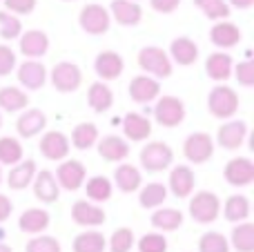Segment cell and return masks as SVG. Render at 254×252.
<instances>
[{"mask_svg": "<svg viewBox=\"0 0 254 252\" xmlns=\"http://www.w3.org/2000/svg\"><path fill=\"white\" fill-rule=\"evenodd\" d=\"M207 107L214 119L228 121L239 112V94L228 85H219L207 96Z\"/></svg>", "mask_w": 254, "mask_h": 252, "instance_id": "obj_1", "label": "cell"}, {"mask_svg": "<svg viewBox=\"0 0 254 252\" xmlns=\"http://www.w3.org/2000/svg\"><path fill=\"white\" fill-rule=\"evenodd\" d=\"M138 67L154 78H170L172 76V61L161 47H143L138 52Z\"/></svg>", "mask_w": 254, "mask_h": 252, "instance_id": "obj_2", "label": "cell"}, {"mask_svg": "<svg viewBox=\"0 0 254 252\" xmlns=\"http://www.w3.org/2000/svg\"><path fill=\"white\" fill-rule=\"evenodd\" d=\"M221 212V201L214 192L201 190L190 201V214L196 223H214Z\"/></svg>", "mask_w": 254, "mask_h": 252, "instance_id": "obj_3", "label": "cell"}, {"mask_svg": "<svg viewBox=\"0 0 254 252\" xmlns=\"http://www.w3.org/2000/svg\"><path fill=\"white\" fill-rule=\"evenodd\" d=\"M174 161V152L167 143L154 141L147 143V145L140 150V165H143L147 172H163L167 170Z\"/></svg>", "mask_w": 254, "mask_h": 252, "instance_id": "obj_4", "label": "cell"}, {"mask_svg": "<svg viewBox=\"0 0 254 252\" xmlns=\"http://www.w3.org/2000/svg\"><path fill=\"white\" fill-rule=\"evenodd\" d=\"M78 22L87 34L92 36H101L110 29V22H112V16H110V9H105L103 4L98 2H89L80 9V16H78Z\"/></svg>", "mask_w": 254, "mask_h": 252, "instance_id": "obj_5", "label": "cell"}, {"mask_svg": "<svg viewBox=\"0 0 254 252\" xmlns=\"http://www.w3.org/2000/svg\"><path fill=\"white\" fill-rule=\"evenodd\" d=\"M183 154L190 163H196V165L207 163V161L212 159V154H214V141H212V136L205 132H194L185 138Z\"/></svg>", "mask_w": 254, "mask_h": 252, "instance_id": "obj_6", "label": "cell"}, {"mask_svg": "<svg viewBox=\"0 0 254 252\" xmlns=\"http://www.w3.org/2000/svg\"><path fill=\"white\" fill-rule=\"evenodd\" d=\"M154 119L163 127H176L185 121V105L181 98L176 96H163L158 98L156 107H154Z\"/></svg>", "mask_w": 254, "mask_h": 252, "instance_id": "obj_7", "label": "cell"}, {"mask_svg": "<svg viewBox=\"0 0 254 252\" xmlns=\"http://www.w3.org/2000/svg\"><path fill=\"white\" fill-rule=\"evenodd\" d=\"M83 83V71L74 63H58L52 69V85L61 94H71Z\"/></svg>", "mask_w": 254, "mask_h": 252, "instance_id": "obj_8", "label": "cell"}, {"mask_svg": "<svg viewBox=\"0 0 254 252\" xmlns=\"http://www.w3.org/2000/svg\"><path fill=\"white\" fill-rule=\"evenodd\" d=\"M58 181V186L63 188V190L67 192H76L80 186L85 183V177H87V170H85V165L80 163V161H63L61 165H58V172L54 174Z\"/></svg>", "mask_w": 254, "mask_h": 252, "instance_id": "obj_9", "label": "cell"}, {"mask_svg": "<svg viewBox=\"0 0 254 252\" xmlns=\"http://www.w3.org/2000/svg\"><path fill=\"white\" fill-rule=\"evenodd\" d=\"M223 177L230 186L234 188H246L254 183V163L246 156H237V159L228 161L223 170Z\"/></svg>", "mask_w": 254, "mask_h": 252, "instance_id": "obj_10", "label": "cell"}, {"mask_svg": "<svg viewBox=\"0 0 254 252\" xmlns=\"http://www.w3.org/2000/svg\"><path fill=\"white\" fill-rule=\"evenodd\" d=\"M105 210L98 208L96 203L92 201L83 199V201H76L71 205V221L78 223L83 228H96V226H103L105 223Z\"/></svg>", "mask_w": 254, "mask_h": 252, "instance_id": "obj_11", "label": "cell"}, {"mask_svg": "<svg viewBox=\"0 0 254 252\" xmlns=\"http://www.w3.org/2000/svg\"><path fill=\"white\" fill-rule=\"evenodd\" d=\"M69 147H71L69 145V138H67L63 132H56V129L47 132L43 138H40V154H43L45 159H49V161L67 159Z\"/></svg>", "mask_w": 254, "mask_h": 252, "instance_id": "obj_12", "label": "cell"}, {"mask_svg": "<svg viewBox=\"0 0 254 252\" xmlns=\"http://www.w3.org/2000/svg\"><path fill=\"white\" fill-rule=\"evenodd\" d=\"M248 136V125L243 121H228L219 127L216 141L223 150H239Z\"/></svg>", "mask_w": 254, "mask_h": 252, "instance_id": "obj_13", "label": "cell"}, {"mask_svg": "<svg viewBox=\"0 0 254 252\" xmlns=\"http://www.w3.org/2000/svg\"><path fill=\"white\" fill-rule=\"evenodd\" d=\"M94 69L103 80H116L125 69L123 56L116 52H101L94 61Z\"/></svg>", "mask_w": 254, "mask_h": 252, "instance_id": "obj_14", "label": "cell"}, {"mask_svg": "<svg viewBox=\"0 0 254 252\" xmlns=\"http://www.w3.org/2000/svg\"><path fill=\"white\" fill-rule=\"evenodd\" d=\"M31 183H34V196L40 203H54V201H58L61 192H58V181L54 177V172L40 170V172H36Z\"/></svg>", "mask_w": 254, "mask_h": 252, "instance_id": "obj_15", "label": "cell"}, {"mask_svg": "<svg viewBox=\"0 0 254 252\" xmlns=\"http://www.w3.org/2000/svg\"><path fill=\"white\" fill-rule=\"evenodd\" d=\"M194 186H196V179H194V172L188 168V165H176L170 174V192L176 196V199H185L194 192Z\"/></svg>", "mask_w": 254, "mask_h": 252, "instance_id": "obj_16", "label": "cell"}, {"mask_svg": "<svg viewBox=\"0 0 254 252\" xmlns=\"http://www.w3.org/2000/svg\"><path fill=\"white\" fill-rule=\"evenodd\" d=\"M161 94V85L152 76H134L129 83V98L134 103H149Z\"/></svg>", "mask_w": 254, "mask_h": 252, "instance_id": "obj_17", "label": "cell"}, {"mask_svg": "<svg viewBox=\"0 0 254 252\" xmlns=\"http://www.w3.org/2000/svg\"><path fill=\"white\" fill-rule=\"evenodd\" d=\"M36 161L27 159V161H18L16 165H11V172L7 174V186L11 190H25V188L31 186L36 177Z\"/></svg>", "mask_w": 254, "mask_h": 252, "instance_id": "obj_18", "label": "cell"}, {"mask_svg": "<svg viewBox=\"0 0 254 252\" xmlns=\"http://www.w3.org/2000/svg\"><path fill=\"white\" fill-rule=\"evenodd\" d=\"M210 40H212V45H216V47L230 49V47H234V45H239V40H241V29H239L234 22L219 20L210 29Z\"/></svg>", "mask_w": 254, "mask_h": 252, "instance_id": "obj_19", "label": "cell"}, {"mask_svg": "<svg viewBox=\"0 0 254 252\" xmlns=\"http://www.w3.org/2000/svg\"><path fill=\"white\" fill-rule=\"evenodd\" d=\"M47 125V116L43 114L40 110H27L20 119L16 121V132L20 138H34L38 136L40 132Z\"/></svg>", "mask_w": 254, "mask_h": 252, "instance_id": "obj_20", "label": "cell"}, {"mask_svg": "<svg viewBox=\"0 0 254 252\" xmlns=\"http://www.w3.org/2000/svg\"><path fill=\"white\" fill-rule=\"evenodd\" d=\"M112 16L119 25L123 27H134L143 18V9L134 0H112Z\"/></svg>", "mask_w": 254, "mask_h": 252, "instance_id": "obj_21", "label": "cell"}, {"mask_svg": "<svg viewBox=\"0 0 254 252\" xmlns=\"http://www.w3.org/2000/svg\"><path fill=\"white\" fill-rule=\"evenodd\" d=\"M18 80H20V85H25L27 89H40L45 85V80H47V69H45L43 63L31 58V61L22 63V65L18 67Z\"/></svg>", "mask_w": 254, "mask_h": 252, "instance_id": "obj_22", "label": "cell"}, {"mask_svg": "<svg viewBox=\"0 0 254 252\" xmlns=\"http://www.w3.org/2000/svg\"><path fill=\"white\" fill-rule=\"evenodd\" d=\"M232 69H234V61L230 54H223V52H216V54H210L205 61V71L212 80L216 83H223L232 76Z\"/></svg>", "mask_w": 254, "mask_h": 252, "instance_id": "obj_23", "label": "cell"}, {"mask_svg": "<svg viewBox=\"0 0 254 252\" xmlns=\"http://www.w3.org/2000/svg\"><path fill=\"white\" fill-rule=\"evenodd\" d=\"M98 154H101L103 161H107V163H119V161L127 159L129 145L125 143V138L110 134V136H103L101 141H98Z\"/></svg>", "mask_w": 254, "mask_h": 252, "instance_id": "obj_24", "label": "cell"}, {"mask_svg": "<svg viewBox=\"0 0 254 252\" xmlns=\"http://www.w3.org/2000/svg\"><path fill=\"white\" fill-rule=\"evenodd\" d=\"M170 54H172V58H174V63H179V65H183V67H190L198 61V47L188 36H181V38L172 40Z\"/></svg>", "mask_w": 254, "mask_h": 252, "instance_id": "obj_25", "label": "cell"}, {"mask_svg": "<svg viewBox=\"0 0 254 252\" xmlns=\"http://www.w3.org/2000/svg\"><path fill=\"white\" fill-rule=\"evenodd\" d=\"M47 49H49V38H47V34H45V31L29 29V31H25V34H22L20 52L25 54V56L40 58V56H45V54H47Z\"/></svg>", "mask_w": 254, "mask_h": 252, "instance_id": "obj_26", "label": "cell"}, {"mask_svg": "<svg viewBox=\"0 0 254 252\" xmlns=\"http://www.w3.org/2000/svg\"><path fill=\"white\" fill-rule=\"evenodd\" d=\"M123 132L129 141H145L152 134V121L143 114L129 112L123 121Z\"/></svg>", "mask_w": 254, "mask_h": 252, "instance_id": "obj_27", "label": "cell"}, {"mask_svg": "<svg viewBox=\"0 0 254 252\" xmlns=\"http://www.w3.org/2000/svg\"><path fill=\"white\" fill-rule=\"evenodd\" d=\"M18 228H20V232H27V235H40L43 230H47L49 228L47 210H40V208L25 210L22 217L18 219Z\"/></svg>", "mask_w": 254, "mask_h": 252, "instance_id": "obj_28", "label": "cell"}, {"mask_svg": "<svg viewBox=\"0 0 254 252\" xmlns=\"http://www.w3.org/2000/svg\"><path fill=\"white\" fill-rule=\"evenodd\" d=\"M114 181H116V188H119L121 192L129 194V192L140 190L143 177H140L138 168H134L131 163H123V165H119V168H116V172H114Z\"/></svg>", "mask_w": 254, "mask_h": 252, "instance_id": "obj_29", "label": "cell"}, {"mask_svg": "<svg viewBox=\"0 0 254 252\" xmlns=\"http://www.w3.org/2000/svg\"><path fill=\"white\" fill-rule=\"evenodd\" d=\"M252 212V205H250V199L243 194H234L225 201L223 205V217L228 219L230 223H241L250 217Z\"/></svg>", "mask_w": 254, "mask_h": 252, "instance_id": "obj_30", "label": "cell"}, {"mask_svg": "<svg viewBox=\"0 0 254 252\" xmlns=\"http://www.w3.org/2000/svg\"><path fill=\"white\" fill-rule=\"evenodd\" d=\"M87 103L94 112L103 114V112H107L114 105V94H112V89L105 83H94L87 89Z\"/></svg>", "mask_w": 254, "mask_h": 252, "instance_id": "obj_31", "label": "cell"}, {"mask_svg": "<svg viewBox=\"0 0 254 252\" xmlns=\"http://www.w3.org/2000/svg\"><path fill=\"white\" fill-rule=\"evenodd\" d=\"M71 250L74 252H105L107 239L103 232H96V230L80 232L74 239V244H71Z\"/></svg>", "mask_w": 254, "mask_h": 252, "instance_id": "obj_32", "label": "cell"}, {"mask_svg": "<svg viewBox=\"0 0 254 252\" xmlns=\"http://www.w3.org/2000/svg\"><path fill=\"white\" fill-rule=\"evenodd\" d=\"M183 223V214L181 210H174V208H161L152 214V226L158 228L161 232H174L181 228Z\"/></svg>", "mask_w": 254, "mask_h": 252, "instance_id": "obj_33", "label": "cell"}, {"mask_svg": "<svg viewBox=\"0 0 254 252\" xmlns=\"http://www.w3.org/2000/svg\"><path fill=\"white\" fill-rule=\"evenodd\" d=\"M230 241H232V248L237 252H254V223H237Z\"/></svg>", "mask_w": 254, "mask_h": 252, "instance_id": "obj_34", "label": "cell"}, {"mask_svg": "<svg viewBox=\"0 0 254 252\" xmlns=\"http://www.w3.org/2000/svg\"><path fill=\"white\" fill-rule=\"evenodd\" d=\"M167 199V188L163 183H147L143 190L138 192V203L143 205L145 210L152 208H161Z\"/></svg>", "mask_w": 254, "mask_h": 252, "instance_id": "obj_35", "label": "cell"}, {"mask_svg": "<svg viewBox=\"0 0 254 252\" xmlns=\"http://www.w3.org/2000/svg\"><path fill=\"white\" fill-rule=\"evenodd\" d=\"M96 141H98V127L94 123H80L71 129L69 145H74L76 150H89Z\"/></svg>", "mask_w": 254, "mask_h": 252, "instance_id": "obj_36", "label": "cell"}, {"mask_svg": "<svg viewBox=\"0 0 254 252\" xmlns=\"http://www.w3.org/2000/svg\"><path fill=\"white\" fill-rule=\"evenodd\" d=\"M29 98L18 87H2L0 89V110L4 112H20L27 107Z\"/></svg>", "mask_w": 254, "mask_h": 252, "instance_id": "obj_37", "label": "cell"}, {"mask_svg": "<svg viewBox=\"0 0 254 252\" xmlns=\"http://www.w3.org/2000/svg\"><path fill=\"white\" fill-rule=\"evenodd\" d=\"M85 192L87 199L94 203H103V201L112 199V181L107 177H94L85 183Z\"/></svg>", "mask_w": 254, "mask_h": 252, "instance_id": "obj_38", "label": "cell"}, {"mask_svg": "<svg viewBox=\"0 0 254 252\" xmlns=\"http://www.w3.org/2000/svg\"><path fill=\"white\" fill-rule=\"evenodd\" d=\"M22 161V145L18 138L2 136L0 138V165H16Z\"/></svg>", "mask_w": 254, "mask_h": 252, "instance_id": "obj_39", "label": "cell"}, {"mask_svg": "<svg viewBox=\"0 0 254 252\" xmlns=\"http://www.w3.org/2000/svg\"><path fill=\"white\" fill-rule=\"evenodd\" d=\"M194 4H196L210 20H223V18L230 16L228 0H194Z\"/></svg>", "mask_w": 254, "mask_h": 252, "instance_id": "obj_40", "label": "cell"}, {"mask_svg": "<svg viewBox=\"0 0 254 252\" xmlns=\"http://www.w3.org/2000/svg\"><path fill=\"white\" fill-rule=\"evenodd\" d=\"M134 246L136 241H134V230L131 228H119L112 235V239L107 241V248L112 252H129Z\"/></svg>", "mask_w": 254, "mask_h": 252, "instance_id": "obj_41", "label": "cell"}, {"mask_svg": "<svg viewBox=\"0 0 254 252\" xmlns=\"http://www.w3.org/2000/svg\"><path fill=\"white\" fill-rule=\"evenodd\" d=\"M198 252H230V241L221 232H205L198 239Z\"/></svg>", "mask_w": 254, "mask_h": 252, "instance_id": "obj_42", "label": "cell"}, {"mask_svg": "<svg viewBox=\"0 0 254 252\" xmlns=\"http://www.w3.org/2000/svg\"><path fill=\"white\" fill-rule=\"evenodd\" d=\"M20 18H16L13 13L9 11H0V36H2L4 40H13L20 36Z\"/></svg>", "mask_w": 254, "mask_h": 252, "instance_id": "obj_43", "label": "cell"}, {"mask_svg": "<svg viewBox=\"0 0 254 252\" xmlns=\"http://www.w3.org/2000/svg\"><path fill=\"white\" fill-rule=\"evenodd\" d=\"M136 246H138V252H167V239L161 232H149V235L140 237Z\"/></svg>", "mask_w": 254, "mask_h": 252, "instance_id": "obj_44", "label": "cell"}, {"mask_svg": "<svg viewBox=\"0 0 254 252\" xmlns=\"http://www.w3.org/2000/svg\"><path fill=\"white\" fill-rule=\"evenodd\" d=\"M25 252H63V250H61L58 239L47 237V235H38V237H34V239H29Z\"/></svg>", "mask_w": 254, "mask_h": 252, "instance_id": "obj_45", "label": "cell"}, {"mask_svg": "<svg viewBox=\"0 0 254 252\" xmlns=\"http://www.w3.org/2000/svg\"><path fill=\"white\" fill-rule=\"evenodd\" d=\"M232 74H237V83L243 87H252L254 85V63L243 61L237 63V69H232Z\"/></svg>", "mask_w": 254, "mask_h": 252, "instance_id": "obj_46", "label": "cell"}, {"mask_svg": "<svg viewBox=\"0 0 254 252\" xmlns=\"http://www.w3.org/2000/svg\"><path fill=\"white\" fill-rule=\"evenodd\" d=\"M13 67H16V54L7 45H0V76H9Z\"/></svg>", "mask_w": 254, "mask_h": 252, "instance_id": "obj_47", "label": "cell"}, {"mask_svg": "<svg viewBox=\"0 0 254 252\" xmlns=\"http://www.w3.org/2000/svg\"><path fill=\"white\" fill-rule=\"evenodd\" d=\"M36 2L38 0H4V7L11 13H20V16H27L36 9Z\"/></svg>", "mask_w": 254, "mask_h": 252, "instance_id": "obj_48", "label": "cell"}, {"mask_svg": "<svg viewBox=\"0 0 254 252\" xmlns=\"http://www.w3.org/2000/svg\"><path fill=\"white\" fill-rule=\"evenodd\" d=\"M149 4H152V9L158 13H174L176 9H179L181 0H149Z\"/></svg>", "mask_w": 254, "mask_h": 252, "instance_id": "obj_49", "label": "cell"}, {"mask_svg": "<svg viewBox=\"0 0 254 252\" xmlns=\"http://www.w3.org/2000/svg\"><path fill=\"white\" fill-rule=\"evenodd\" d=\"M11 210H13L11 201H9L4 194H0V223L7 221V219L11 217Z\"/></svg>", "mask_w": 254, "mask_h": 252, "instance_id": "obj_50", "label": "cell"}, {"mask_svg": "<svg viewBox=\"0 0 254 252\" xmlns=\"http://www.w3.org/2000/svg\"><path fill=\"white\" fill-rule=\"evenodd\" d=\"M230 4L237 9H250L254 4V0H230Z\"/></svg>", "mask_w": 254, "mask_h": 252, "instance_id": "obj_51", "label": "cell"}, {"mask_svg": "<svg viewBox=\"0 0 254 252\" xmlns=\"http://www.w3.org/2000/svg\"><path fill=\"white\" fill-rule=\"evenodd\" d=\"M0 252H13L9 246H4V244H0Z\"/></svg>", "mask_w": 254, "mask_h": 252, "instance_id": "obj_52", "label": "cell"}, {"mask_svg": "<svg viewBox=\"0 0 254 252\" xmlns=\"http://www.w3.org/2000/svg\"><path fill=\"white\" fill-rule=\"evenodd\" d=\"M0 183H2V170H0Z\"/></svg>", "mask_w": 254, "mask_h": 252, "instance_id": "obj_53", "label": "cell"}, {"mask_svg": "<svg viewBox=\"0 0 254 252\" xmlns=\"http://www.w3.org/2000/svg\"><path fill=\"white\" fill-rule=\"evenodd\" d=\"M0 125H2V119H0Z\"/></svg>", "mask_w": 254, "mask_h": 252, "instance_id": "obj_54", "label": "cell"}, {"mask_svg": "<svg viewBox=\"0 0 254 252\" xmlns=\"http://www.w3.org/2000/svg\"><path fill=\"white\" fill-rule=\"evenodd\" d=\"M65 2H71V0H65Z\"/></svg>", "mask_w": 254, "mask_h": 252, "instance_id": "obj_55", "label": "cell"}]
</instances>
